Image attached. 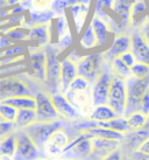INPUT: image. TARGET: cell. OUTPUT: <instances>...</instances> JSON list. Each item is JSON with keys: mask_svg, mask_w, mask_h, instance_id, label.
Wrapping results in <instances>:
<instances>
[{"mask_svg": "<svg viewBox=\"0 0 149 160\" xmlns=\"http://www.w3.org/2000/svg\"><path fill=\"white\" fill-rule=\"evenodd\" d=\"M127 84V105H126V117L136 111H141V102L145 93L149 90V76L146 78H136L132 76L126 80Z\"/></svg>", "mask_w": 149, "mask_h": 160, "instance_id": "obj_1", "label": "cell"}, {"mask_svg": "<svg viewBox=\"0 0 149 160\" xmlns=\"http://www.w3.org/2000/svg\"><path fill=\"white\" fill-rule=\"evenodd\" d=\"M60 129H62V123L60 120H55V122H50V123L36 122V123L29 125L28 128L23 130L33 139V142L36 144V146L39 147L40 150H43L44 144L50 138V136Z\"/></svg>", "mask_w": 149, "mask_h": 160, "instance_id": "obj_2", "label": "cell"}, {"mask_svg": "<svg viewBox=\"0 0 149 160\" xmlns=\"http://www.w3.org/2000/svg\"><path fill=\"white\" fill-rule=\"evenodd\" d=\"M47 77H46V84L50 89V92H60V85H61V70H62V61L57 58L56 50L51 47H48L47 50ZM50 93V95H51Z\"/></svg>", "mask_w": 149, "mask_h": 160, "instance_id": "obj_3", "label": "cell"}, {"mask_svg": "<svg viewBox=\"0 0 149 160\" xmlns=\"http://www.w3.org/2000/svg\"><path fill=\"white\" fill-rule=\"evenodd\" d=\"M103 60H104V55H101L100 53H93L80 58L76 62L78 75L85 77L91 83L94 82L101 74L100 69Z\"/></svg>", "mask_w": 149, "mask_h": 160, "instance_id": "obj_4", "label": "cell"}, {"mask_svg": "<svg viewBox=\"0 0 149 160\" xmlns=\"http://www.w3.org/2000/svg\"><path fill=\"white\" fill-rule=\"evenodd\" d=\"M119 116H123L127 105V84L126 80L113 77L111 84L108 103H107Z\"/></svg>", "mask_w": 149, "mask_h": 160, "instance_id": "obj_5", "label": "cell"}, {"mask_svg": "<svg viewBox=\"0 0 149 160\" xmlns=\"http://www.w3.org/2000/svg\"><path fill=\"white\" fill-rule=\"evenodd\" d=\"M36 98V116H37V122L41 123H50L58 120V112L54 105L51 96L47 92L39 91L35 93Z\"/></svg>", "mask_w": 149, "mask_h": 160, "instance_id": "obj_6", "label": "cell"}, {"mask_svg": "<svg viewBox=\"0 0 149 160\" xmlns=\"http://www.w3.org/2000/svg\"><path fill=\"white\" fill-rule=\"evenodd\" d=\"M0 96L1 101L5 98L17 97V96H35L31 92V89L25 84L21 80L13 76L2 77L0 80Z\"/></svg>", "mask_w": 149, "mask_h": 160, "instance_id": "obj_7", "label": "cell"}, {"mask_svg": "<svg viewBox=\"0 0 149 160\" xmlns=\"http://www.w3.org/2000/svg\"><path fill=\"white\" fill-rule=\"evenodd\" d=\"M18 137V148L13 157V160H39L40 148L33 142L25 130H19L17 133Z\"/></svg>", "mask_w": 149, "mask_h": 160, "instance_id": "obj_8", "label": "cell"}, {"mask_svg": "<svg viewBox=\"0 0 149 160\" xmlns=\"http://www.w3.org/2000/svg\"><path fill=\"white\" fill-rule=\"evenodd\" d=\"M113 77L111 76L110 71H101L99 77L93 82L92 85V98L94 105L107 104L110 96L111 84Z\"/></svg>", "mask_w": 149, "mask_h": 160, "instance_id": "obj_9", "label": "cell"}, {"mask_svg": "<svg viewBox=\"0 0 149 160\" xmlns=\"http://www.w3.org/2000/svg\"><path fill=\"white\" fill-rule=\"evenodd\" d=\"M69 144V138L68 134L62 129L55 131L47 142L44 144V147L42 151L46 153V156L49 157H57L64 153L66 146Z\"/></svg>", "mask_w": 149, "mask_h": 160, "instance_id": "obj_10", "label": "cell"}, {"mask_svg": "<svg viewBox=\"0 0 149 160\" xmlns=\"http://www.w3.org/2000/svg\"><path fill=\"white\" fill-rule=\"evenodd\" d=\"M50 96L60 117H63L64 119H77L82 116L64 93L55 92Z\"/></svg>", "mask_w": 149, "mask_h": 160, "instance_id": "obj_11", "label": "cell"}, {"mask_svg": "<svg viewBox=\"0 0 149 160\" xmlns=\"http://www.w3.org/2000/svg\"><path fill=\"white\" fill-rule=\"evenodd\" d=\"M131 50L134 54L136 61L149 66V42L147 41V39L142 35L140 29L133 32L131 34Z\"/></svg>", "mask_w": 149, "mask_h": 160, "instance_id": "obj_12", "label": "cell"}, {"mask_svg": "<svg viewBox=\"0 0 149 160\" xmlns=\"http://www.w3.org/2000/svg\"><path fill=\"white\" fill-rule=\"evenodd\" d=\"M78 76L77 63L68 56L62 60V70H61V85H60V92L65 95L69 90L71 82Z\"/></svg>", "mask_w": 149, "mask_h": 160, "instance_id": "obj_13", "label": "cell"}, {"mask_svg": "<svg viewBox=\"0 0 149 160\" xmlns=\"http://www.w3.org/2000/svg\"><path fill=\"white\" fill-rule=\"evenodd\" d=\"M131 46H132L131 36L127 35V34H119V35L115 36L112 46L106 50L105 53L103 54L104 58L107 60L108 62H112L115 58H119L123 53L131 50Z\"/></svg>", "mask_w": 149, "mask_h": 160, "instance_id": "obj_14", "label": "cell"}, {"mask_svg": "<svg viewBox=\"0 0 149 160\" xmlns=\"http://www.w3.org/2000/svg\"><path fill=\"white\" fill-rule=\"evenodd\" d=\"M29 60H31V66L34 77L37 81L46 82V77H47V53L41 50V49H36L35 52H31Z\"/></svg>", "mask_w": 149, "mask_h": 160, "instance_id": "obj_15", "label": "cell"}, {"mask_svg": "<svg viewBox=\"0 0 149 160\" xmlns=\"http://www.w3.org/2000/svg\"><path fill=\"white\" fill-rule=\"evenodd\" d=\"M132 7H133L132 0H114L112 12L119 19L118 28L120 31L125 29L131 22Z\"/></svg>", "mask_w": 149, "mask_h": 160, "instance_id": "obj_16", "label": "cell"}, {"mask_svg": "<svg viewBox=\"0 0 149 160\" xmlns=\"http://www.w3.org/2000/svg\"><path fill=\"white\" fill-rule=\"evenodd\" d=\"M92 138H86L82 142H79L77 145H74L68 152H64L63 157L69 160H85L89 157L92 156Z\"/></svg>", "mask_w": 149, "mask_h": 160, "instance_id": "obj_17", "label": "cell"}, {"mask_svg": "<svg viewBox=\"0 0 149 160\" xmlns=\"http://www.w3.org/2000/svg\"><path fill=\"white\" fill-rule=\"evenodd\" d=\"M119 140H113V139H107V138L101 137H93L92 138V146L93 152L92 154L94 156H100V159L106 154H108L110 152L118 150Z\"/></svg>", "mask_w": 149, "mask_h": 160, "instance_id": "obj_18", "label": "cell"}, {"mask_svg": "<svg viewBox=\"0 0 149 160\" xmlns=\"http://www.w3.org/2000/svg\"><path fill=\"white\" fill-rule=\"evenodd\" d=\"M50 25L43 23V25H34L29 28V36L28 41L35 42L37 46L48 45L50 40Z\"/></svg>", "mask_w": 149, "mask_h": 160, "instance_id": "obj_19", "label": "cell"}, {"mask_svg": "<svg viewBox=\"0 0 149 160\" xmlns=\"http://www.w3.org/2000/svg\"><path fill=\"white\" fill-rule=\"evenodd\" d=\"M91 25H92L94 34H96L98 47H104L108 41V34H110V28H108L107 22L99 18L98 15H94L91 20Z\"/></svg>", "mask_w": 149, "mask_h": 160, "instance_id": "obj_20", "label": "cell"}, {"mask_svg": "<svg viewBox=\"0 0 149 160\" xmlns=\"http://www.w3.org/2000/svg\"><path fill=\"white\" fill-rule=\"evenodd\" d=\"M118 116V113L108 104H100L94 107L92 113L90 116V119L96 123H100V122H108L111 119H114Z\"/></svg>", "mask_w": 149, "mask_h": 160, "instance_id": "obj_21", "label": "cell"}, {"mask_svg": "<svg viewBox=\"0 0 149 160\" xmlns=\"http://www.w3.org/2000/svg\"><path fill=\"white\" fill-rule=\"evenodd\" d=\"M36 122H37V116L34 109H20L14 123H15L17 129L23 130Z\"/></svg>", "mask_w": 149, "mask_h": 160, "instance_id": "obj_22", "label": "cell"}, {"mask_svg": "<svg viewBox=\"0 0 149 160\" xmlns=\"http://www.w3.org/2000/svg\"><path fill=\"white\" fill-rule=\"evenodd\" d=\"M70 9L74 21V26H76V29H77V33H80L84 27L86 17H88L89 14V5L77 2L72 7H70Z\"/></svg>", "mask_w": 149, "mask_h": 160, "instance_id": "obj_23", "label": "cell"}, {"mask_svg": "<svg viewBox=\"0 0 149 160\" xmlns=\"http://www.w3.org/2000/svg\"><path fill=\"white\" fill-rule=\"evenodd\" d=\"M2 103L9 104L12 107L20 109H36V98L35 96H17V97L5 98L1 101Z\"/></svg>", "mask_w": 149, "mask_h": 160, "instance_id": "obj_24", "label": "cell"}, {"mask_svg": "<svg viewBox=\"0 0 149 160\" xmlns=\"http://www.w3.org/2000/svg\"><path fill=\"white\" fill-rule=\"evenodd\" d=\"M98 126H103V128H107V129L115 130L118 132L121 133H128L131 132V125L128 123V119L126 116H118L117 118L111 119L108 122H100V123H97Z\"/></svg>", "mask_w": 149, "mask_h": 160, "instance_id": "obj_25", "label": "cell"}, {"mask_svg": "<svg viewBox=\"0 0 149 160\" xmlns=\"http://www.w3.org/2000/svg\"><path fill=\"white\" fill-rule=\"evenodd\" d=\"M148 20L147 18V7L143 0H136L133 4L131 14V22L134 26L143 25Z\"/></svg>", "mask_w": 149, "mask_h": 160, "instance_id": "obj_26", "label": "cell"}, {"mask_svg": "<svg viewBox=\"0 0 149 160\" xmlns=\"http://www.w3.org/2000/svg\"><path fill=\"white\" fill-rule=\"evenodd\" d=\"M18 148V137L17 133H11L6 137L1 138L0 142V153L1 156L13 158Z\"/></svg>", "mask_w": 149, "mask_h": 160, "instance_id": "obj_27", "label": "cell"}, {"mask_svg": "<svg viewBox=\"0 0 149 160\" xmlns=\"http://www.w3.org/2000/svg\"><path fill=\"white\" fill-rule=\"evenodd\" d=\"M56 14L53 9H34L31 12V20L29 25H43V23H50Z\"/></svg>", "mask_w": 149, "mask_h": 160, "instance_id": "obj_28", "label": "cell"}, {"mask_svg": "<svg viewBox=\"0 0 149 160\" xmlns=\"http://www.w3.org/2000/svg\"><path fill=\"white\" fill-rule=\"evenodd\" d=\"M85 131H89L93 137L107 138V139H113V140H119V142L125 139V136L121 132H118V131L112 129H107V128H103V126H98V125L90 128Z\"/></svg>", "mask_w": 149, "mask_h": 160, "instance_id": "obj_29", "label": "cell"}, {"mask_svg": "<svg viewBox=\"0 0 149 160\" xmlns=\"http://www.w3.org/2000/svg\"><path fill=\"white\" fill-rule=\"evenodd\" d=\"M111 70L113 71L115 77L123 78V80H128L133 76L131 67H128L127 64L121 60V58H115L111 62Z\"/></svg>", "mask_w": 149, "mask_h": 160, "instance_id": "obj_30", "label": "cell"}, {"mask_svg": "<svg viewBox=\"0 0 149 160\" xmlns=\"http://www.w3.org/2000/svg\"><path fill=\"white\" fill-rule=\"evenodd\" d=\"M79 46L83 49H93L98 47L96 34H94V31H93V27L91 23L86 27L85 32L83 33V35L79 40Z\"/></svg>", "mask_w": 149, "mask_h": 160, "instance_id": "obj_31", "label": "cell"}, {"mask_svg": "<svg viewBox=\"0 0 149 160\" xmlns=\"http://www.w3.org/2000/svg\"><path fill=\"white\" fill-rule=\"evenodd\" d=\"M127 119L129 125H131L132 131H135V130H140L142 128H145L147 123H148L149 117L147 115H145L143 112L136 111L128 116Z\"/></svg>", "mask_w": 149, "mask_h": 160, "instance_id": "obj_32", "label": "cell"}, {"mask_svg": "<svg viewBox=\"0 0 149 160\" xmlns=\"http://www.w3.org/2000/svg\"><path fill=\"white\" fill-rule=\"evenodd\" d=\"M2 34H5L8 39H11L14 42L26 41L28 40V36H29V29H26L23 27L14 26L12 28H8L6 32H2Z\"/></svg>", "mask_w": 149, "mask_h": 160, "instance_id": "obj_33", "label": "cell"}, {"mask_svg": "<svg viewBox=\"0 0 149 160\" xmlns=\"http://www.w3.org/2000/svg\"><path fill=\"white\" fill-rule=\"evenodd\" d=\"M18 109L17 108L12 107L9 104L0 102V116H1V119L9 120V122H15L17 119V116H18Z\"/></svg>", "mask_w": 149, "mask_h": 160, "instance_id": "obj_34", "label": "cell"}, {"mask_svg": "<svg viewBox=\"0 0 149 160\" xmlns=\"http://www.w3.org/2000/svg\"><path fill=\"white\" fill-rule=\"evenodd\" d=\"M77 2H78V0H53L51 9L55 12L56 15H64L65 9L72 7Z\"/></svg>", "mask_w": 149, "mask_h": 160, "instance_id": "obj_35", "label": "cell"}, {"mask_svg": "<svg viewBox=\"0 0 149 160\" xmlns=\"http://www.w3.org/2000/svg\"><path fill=\"white\" fill-rule=\"evenodd\" d=\"M90 83H91V82L86 80L85 77L78 75L72 82H71L70 87H69V90H70V91H84V90L91 88V87H90ZM69 90H68V91H69Z\"/></svg>", "mask_w": 149, "mask_h": 160, "instance_id": "obj_36", "label": "cell"}, {"mask_svg": "<svg viewBox=\"0 0 149 160\" xmlns=\"http://www.w3.org/2000/svg\"><path fill=\"white\" fill-rule=\"evenodd\" d=\"M25 53V48L21 45H13L12 47L5 49L1 52V58H20Z\"/></svg>", "mask_w": 149, "mask_h": 160, "instance_id": "obj_37", "label": "cell"}, {"mask_svg": "<svg viewBox=\"0 0 149 160\" xmlns=\"http://www.w3.org/2000/svg\"><path fill=\"white\" fill-rule=\"evenodd\" d=\"M132 69V75L136 77V78H146L149 76V66L146 63L137 62L131 68Z\"/></svg>", "mask_w": 149, "mask_h": 160, "instance_id": "obj_38", "label": "cell"}, {"mask_svg": "<svg viewBox=\"0 0 149 160\" xmlns=\"http://www.w3.org/2000/svg\"><path fill=\"white\" fill-rule=\"evenodd\" d=\"M56 22H57V35H58V39H61L62 36H64L66 33L70 32L65 15H58Z\"/></svg>", "mask_w": 149, "mask_h": 160, "instance_id": "obj_39", "label": "cell"}, {"mask_svg": "<svg viewBox=\"0 0 149 160\" xmlns=\"http://www.w3.org/2000/svg\"><path fill=\"white\" fill-rule=\"evenodd\" d=\"M15 129H17V126H15L14 122H9V120L5 119L0 120V136H1V138L13 133V131Z\"/></svg>", "mask_w": 149, "mask_h": 160, "instance_id": "obj_40", "label": "cell"}, {"mask_svg": "<svg viewBox=\"0 0 149 160\" xmlns=\"http://www.w3.org/2000/svg\"><path fill=\"white\" fill-rule=\"evenodd\" d=\"M31 5L34 9H50L53 0H31Z\"/></svg>", "mask_w": 149, "mask_h": 160, "instance_id": "obj_41", "label": "cell"}, {"mask_svg": "<svg viewBox=\"0 0 149 160\" xmlns=\"http://www.w3.org/2000/svg\"><path fill=\"white\" fill-rule=\"evenodd\" d=\"M119 58H121V60H123V62L131 68L136 63V58H135V56H134V54L132 53V50H128L126 53H123V55L119 56Z\"/></svg>", "mask_w": 149, "mask_h": 160, "instance_id": "obj_42", "label": "cell"}, {"mask_svg": "<svg viewBox=\"0 0 149 160\" xmlns=\"http://www.w3.org/2000/svg\"><path fill=\"white\" fill-rule=\"evenodd\" d=\"M13 45H15L14 41L8 39L5 34H1V38H0V49H1V52L5 50V49L9 48V47H12Z\"/></svg>", "mask_w": 149, "mask_h": 160, "instance_id": "obj_43", "label": "cell"}, {"mask_svg": "<svg viewBox=\"0 0 149 160\" xmlns=\"http://www.w3.org/2000/svg\"><path fill=\"white\" fill-rule=\"evenodd\" d=\"M141 112H143L145 115L149 117V90L145 93V96L142 98L141 102Z\"/></svg>", "mask_w": 149, "mask_h": 160, "instance_id": "obj_44", "label": "cell"}, {"mask_svg": "<svg viewBox=\"0 0 149 160\" xmlns=\"http://www.w3.org/2000/svg\"><path fill=\"white\" fill-rule=\"evenodd\" d=\"M60 40V46H61L62 48H68L69 46L72 43V36H71V33H66L64 36H62L61 39H58Z\"/></svg>", "mask_w": 149, "mask_h": 160, "instance_id": "obj_45", "label": "cell"}, {"mask_svg": "<svg viewBox=\"0 0 149 160\" xmlns=\"http://www.w3.org/2000/svg\"><path fill=\"white\" fill-rule=\"evenodd\" d=\"M100 160H123V156H121V152L118 150H114V151L110 152L108 154H106L105 157H103Z\"/></svg>", "mask_w": 149, "mask_h": 160, "instance_id": "obj_46", "label": "cell"}, {"mask_svg": "<svg viewBox=\"0 0 149 160\" xmlns=\"http://www.w3.org/2000/svg\"><path fill=\"white\" fill-rule=\"evenodd\" d=\"M131 160H149V154L136 150V151L132 152Z\"/></svg>", "mask_w": 149, "mask_h": 160, "instance_id": "obj_47", "label": "cell"}, {"mask_svg": "<svg viewBox=\"0 0 149 160\" xmlns=\"http://www.w3.org/2000/svg\"><path fill=\"white\" fill-rule=\"evenodd\" d=\"M22 0H1V9H4L6 6H17Z\"/></svg>", "mask_w": 149, "mask_h": 160, "instance_id": "obj_48", "label": "cell"}, {"mask_svg": "<svg viewBox=\"0 0 149 160\" xmlns=\"http://www.w3.org/2000/svg\"><path fill=\"white\" fill-rule=\"evenodd\" d=\"M137 150L141 152H143V153H147V154H149V138L148 139H146L145 142L141 144L140 146L137 147Z\"/></svg>", "mask_w": 149, "mask_h": 160, "instance_id": "obj_49", "label": "cell"}, {"mask_svg": "<svg viewBox=\"0 0 149 160\" xmlns=\"http://www.w3.org/2000/svg\"><path fill=\"white\" fill-rule=\"evenodd\" d=\"M53 160H55V159H53Z\"/></svg>", "mask_w": 149, "mask_h": 160, "instance_id": "obj_50", "label": "cell"}]
</instances>
